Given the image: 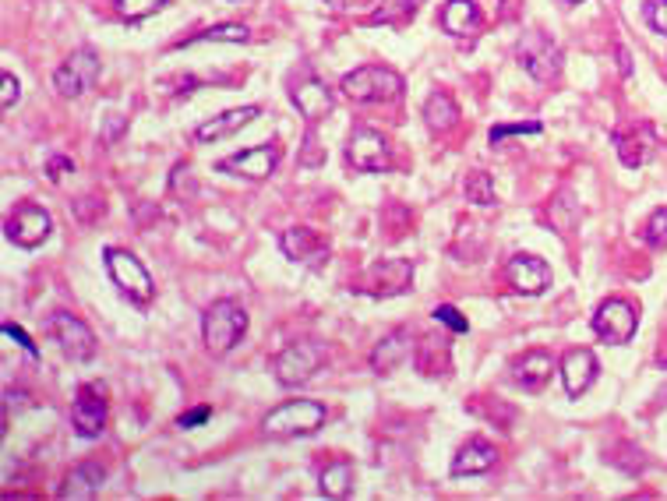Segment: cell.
Instances as JSON below:
<instances>
[{"mask_svg":"<svg viewBox=\"0 0 667 501\" xmlns=\"http://www.w3.org/2000/svg\"><path fill=\"white\" fill-rule=\"evenodd\" d=\"M244 332H248V311L237 300H216L202 315V339L212 357H226L237 350Z\"/></svg>","mask_w":667,"mask_h":501,"instance_id":"6da1fadb","label":"cell"},{"mask_svg":"<svg viewBox=\"0 0 667 501\" xmlns=\"http://www.w3.org/2000/svg\"><path fill=\"white\" fill-rule=\"evenodd\" d=\"M329 410L315 399H290V403L276 406V410L265 413L262 431L265 438H276V442H286V438H308L318 427L325 424Z\"/></svg>","mask_w":667,"mask_h":501,"instance_id":"7a4b0ae2","label":"cell"},{"mask_svg":"<svg viewBox=\"0 0 667 501\" xmlns=\"http://www.w3.org/2000/svg\"><path fill=\"white\" fill-rule=\"evenodd\" d=\"M339 89L353 103H396L403 96V75L382 68V64H364V68H353L350 75H343Z\"/></svg>","mask_w":667,"mask_h":501,"instance_id":"3957f363","label":"cell"},{"mask_svg":"<svg viewBox=\"0 0 667 501\" xmlns=\"http://www.w3.org/2000/svg\"><path fill=\"white\" fill-rule=\"evenodd\" d=\"M325 360H329V353H325L322 343L300 339V343H290L276 353L272 374H276V382L283 385V389H300V385H308L311 378L322 371Z\"/></svg>","mask_w":667,"mask_h":501,"instance_id":"277c9868","label":"cell"},{"mask_svg":"<svg viewBox=\"0 0 667 501\" xmlns=\"http://www.w3.org/2000/svg\"><path fill=\"white\" fill-rule=\"evenodd\" d=\"M103 262H106V272H110L113 286H117L124 297L135 300L138 307L152 304V297H156V283H152L142 258H135L131 251H124V247H106Z\"/></svg>","mask_w":667,"mask_h":501,"instance_id":"5b68a950","label":"cell"},{"mask_svg":"<svg viewBox=\"0 0 667 501\" xmlns=\"http://www.w3.org/2000/svg\"><path fill=\"white\" fill-rule=\"evenodd\" d=\"M516 57L526 75L537 78V82H555L562 75V50L544 32H523V39L516 46Z\"/></svg>","mask_w":667,"mask_h":501,"instance_id":"8992f818","label":"cell"},{"mask_svg":"<svg viewBox=\"0 0 667 501\" xmlns=\"http://www.w3.org/2000/svg\"><path fill=\"white\" fill-rule=\"evenodd\" d=\"M96 78H99V53L82 46V50H75L57 71H53V89H57V96H64V99H78L96 85Z\"/></svg>","mask_w":667,"mask_h":501,"instance_id":"52a82bcc","label":"cell"},{"mask_svg":"<svg viewBox=\"0 0 667 501\" xmlns=\"http://www.w3.org/2000/svg\"><path fill=\"white\" fill-rule=\"evenodd\" d=\"M639 329V311L622 297H611L597 307V315H593V332H597L604 343L611 346H622L636 336Z\"/></svg>","mask_w":667,"mask_h":501,"instance_id":"ba28073f","label":"cell"},{"mask_svg":"<svg viewBox=\"0 0 667 501\" xmlns=\"http://www.w3.org/2000/svg\"><path fill=\"white\" fill-rule=\"evenodd\" d=\"M346 163L357 173H378L392 163V149L382 131L375 128H353L346 138Z\"/></svg>","mask_w":667,"mask_h":501,"instance_id":"9c48e42d","label":"cell"},{"mask_svg":"<svg viewBox=\"0 0 667 501\" xmlns=\"http://www.w3.org/2000/svg\"><path fill=\"white\" fill-rule=\"evenodd\" d=\"M50 230H53L50 212H46L43 205H32V202L18 205V209L11 212L8 226H4V233H8L11 244L25 247V251H32V247L43 244V240L50 237Z\"/></svg>","mask_w":667,"mask_h":501,"instance_id":"30bf717a","label":"cell"},{"mask_svg":"<svg viewBox=\"0 0 667 501\" xmlns=\"http://www.w3.org/2000/svg\"><path fill=\"white\" fill-rule=\"evenodd\" d=\"M279 156H283V152H279L276 142L255 145V149H244V152H237V156L219 159L216 170L219 173H233V177H244V180H265V177H272V173H276Z\"/></svg>","mask_w":667,"mask_h":501,"instance_id":"8fae6325","label":"cell"},{"mask_svg":"<svg viewBox=\"0 0 667 501\" xmlns=\"http://www.w3.org/2000/svg\"><path fill=\"white\" fill-rule=\"evenodd\" d=\"M50 336L60 343V350L68 353L71 360H92L96 357V336L82 318L68 315V311H57L50 318Z\"/></svg>","mask_w":667,"mask_h":501,"instance_id":"7c38bea8","label":"cell"},{"mask_svg":"<svg viewBox=\"0 0 667 501\" xmlns=\"http://www.w3.org/2000/svg\"><path fill=\"white\" fill-rule=\"evenodd\" d=\"M290 99H293V106H297L300 117L308 120V124H318V120H325L332 113V106H336V99H332V89L325 82H318L315 75H304L300 82H293Z\"/></svg>","mask_w":667,"mask_h":501,"instance_id":"4fadbf2b","label":"cell"},{"mask_svg":"<svg viewBox=\"0 0 667 501\" xmlns=\"http://www.w3.org/2000/svg\"><path fill=\"white\" fill-rule=\"evenodd\" d=\"M505 279H509L512 290L523 293V297H537V293H544L551 286V269L544 258L516 255L505 265Z\"/></svg>","mask_w":667,"mask_h":501,"instance_id":"5bb4252c","label":"cell"},{"mask_svg":"<svg viewBox=\"0 0 667 501\" xmlns=\"http://www.w3.org/2000/svg\"><path fill=\"white\" fill-rule=\"evenodd\" d=\"M364 283H368L371 297H399V293L410 290L413 265L406 262V258H385V262L371 265Z\"/></svg>","mask_w":667,"mask_h":501,"instance_id":"9a60e30c","label":"cell"},{"mask_svg":"<svg viewBox=\"0 0 667 501\" xmlns=\"http://www.w3.org/2000/svg\"><path fill=\"white\" fill-rule=\"evenodd\" d=\"M71 427H75L78 438H99L106 431V399L89 385L71 403Z\"/></svg>","mask_w":667,"mask_h":501,"instance_id":"2e32d148","label":"cell"},{"mask_svg":"<svg viewBox=\"0 0 667 501\" xmlns=\"http://www.w3.org/2000/svg\"><path fill=\"white\" fill-rule=\"evenodd\" d=\"M258 113H262V106H240V110H226V113H219V117L198 124L195 138H198V142H205V145H216V142H223V138L237 135L240 128H248Z\"/></svg>","mask_w":667,"mask_h":501,"instance_id":"e0dca14e","label":"cell"},{"mask_svg":"<svg viewBox=\"0 0 667 501\" xmlns=\"http://www.w3.org/2000/svg\"><path fill=\"white\" fill-rule=\"evenodd\" d=\"M597 357L593 350H569L562 357V385L572 399H579L593 382H597Z\"/></svg>","mask_w":667,"mask_h":501,"instance_id":"ac0fdd59","label":"cell"},{"mask_svg":"<svg viewBox=\"0 0 667 501\" xmlns=\"http://www.w3.org/2000/svg\"><path fill=\"white\" fill-rule=\"evenodd\" d=\"M551 371H555V357L548 350H530L523 357L512 360V382L523 385L526 392H540L548 385Z\"/></svg>","mask_w":667,"mask_h":501,"instance_id":"d6986e66","label":"cell"},{"mask_svg":"<svg viewBox=\"0 0 667 501\" xmlns=\"http://www.w3.org/2000/svg\"><path fill=\"white\" fill-rule=\"evenodd\" d=\"M495 463H498L495 445L484 442V438H470L456 452V459H452V477H480V473L495 470Z\"/></svg>","mask_w":667,"mask_h":501,"instance_id":"ffe728a7","label":"cell"},{"mask_svg":"<svg viewBox=\"0 0 667 501\" xmlns=\"http://www.w3.org/2000/svg\"><path fill=\"white\" fill-rule=\"evenodd\" d=\"M103 480H106L103 466H99V463H82V466H75L68 477H64L57 498L60 501H89V498H96V494H99Z\"/></svg>","mask_w":667,"mask_h":501,"instance_id":"44dd1931","label":"cell"},{"mask_svg":"<svg viewBox=\"0 0 667 501\" xmlns=\"http://www.w3.org/2000/svg\"><path fill=\"white\" fill-rule=\"evenodd\" d=\"M615 145H618L622 163L629 166V170H636V166H643L646 159L653 156V149H657V135H653L650 124H639V128H632V131H618Z\"/></svg>","mask_w":667,"mask_h":501,"instance_id":"7402d4cb","label":"cell"},{"mask_svg":"<svg viewBox=\"0 0 667 501\" xmlns=\"http://www.w3.org/2000/svg\"><path fill=\"white\" fill-rule=\"evenodd\" d=\"M279 247H283V255L293 258V262H308L315 265L318 258H325V244L311 226H290V230L279 237Z\"/></svg>","mask_w":667,"mask_h":501,"instance_id":"603a6c76","label":"cell"},{"mask_svg":"<svg viewBox=\"0 0 667 501\" xmlns=\"http://www.w3.org/2000/svg\"><path fill=\"white\" fill-rule=\"evenodd\" d=\"M406 357H410V332L396 329V332H389V336H385L375 350H371V371L389 374V371H396Z\"/></svg>","mask_w":667,"mask_h":501,"instance_id":"cb8c5ba5","label":"cell"},{"mask_svg":"<svg viewBox=\"0 0 667 501\" xmlns=\"http://www.w3.org/2000/svg\"><path fill=\"white\" fill-rule=\"evenodd\" d=\"M442 29L449 36H473L480 29V8L473 0H449L442 8Z\"/></svg>","mask_w":667,"mask_h":501,"instance_id":"d4e9b609","label":"cell"},{"mask_svg":"<svg viewBox=\"0 0 667 501\" xmlns=\"http://www.w3.org/2000/svg\"><path fill=\"white\" fill-rule=\"evenodd\" d=\"M424 124H428L435 135H445L459 124V106L449 92H431L428 103H424Z\"/></svg>","mask_w":667,"mask_h":501,"instance_id":"484cf974","label":"cell"},{"mask_svg":"<svg viewBox=\"0 0 667 501\" xmlns=\"http://www.w3.org/2000/svg\"><path fill=\"white\" fill-rule=\"evenodd\" d=\"M318 491H322L325 498H332V501L350 498V491H353V466L346 463V459H336V463H329L322 473H318Z\"/></svg>","mask_w":667,"mask_h":501,"instance_id":"4316f807","label":"cell"},{"mask_svg":"<svg viewBox=\"0 0 667 501\" xmlns=\"http://www.w3.org/2000/svg\"><path fill=\"white\" fill-rule=\"evenodd\" d=\"M371 4V22L375 25H399L406 18L417 15V8L424 0H368Z\"/></svg>","mask_w":667,"mask_h":501,"instance_id":"83f0119b","label":"cell"},{"mask_svg":"<svg viewBox=\"0 0 667 501\" xmlns=\"http://www.w3.org/2000/svg\"><path fill=\"white\" fill-rule=\"evenodd\" d=\"M551 226H555L562 237H569L579 226V202L572 198V191H558V198L551 202Z\"/></svg>","mask_w":667,"mask_h":501,"instance_id":"f1b7e54d","label":"cell"},{"mask_svg":"<svg viewBox=\"0 0 667 501\" xmlns=\"http://www.w3.org/2000/svg\"><path fill=\"white\" fill-rule=\"evenodd\" d=\"M248 39H251L248 25L226 22V25H212V29L198 32V36L184 39V46H195V43H248Z\"/></svg>","mask_w":667,"mask_h":501,"instance_id":"f546056e","label":"cell"},{"mask_svg":"<svg viewBox=\"0 0 667 501\" xmlns=\"http://www.w3.org/2000/svg\"><path fill=\"white\" fill-rule=\"evenodd\" d=\"M463 195H466V202H473V205H495V180H491L484 170H473L463 184Z\"/></svg>","mask_w":667,"mask_h":501,"instance_id":"4dcf8cb0","label":"cell"},{"mask_svg":"<svg viewBox=\"0 0 667 501\" xmlns=\"http://www.w3.org/2000/svg\"><path fill=\"white\" fill-rule=\"evenodd\" d=\"M166 4H170V0H113V8H117V15L124 18V22H142V18L163 11Z\"/></svg>","mask_w":667,"mask_h":501,"instance_id":"1f68e13d","label":"cell"},{"mask_svg":"<svg viewBox=\"0 0 667 501\" xmlns=\"http://www.w3.org/2000/svg\"><path fill=\"white\" fill-rule=\"evenodd\" d=\"M540 124L537 120H530V124H498V128H491V145H502L505 138H516V135H540Z\"/></svg>","mask_w":667,"mask_h":501,"instance_id":"d6a6232c","label":"cell"},{"mask_svg":"<svg viewBox=\"0 0 667 501\" xmlns=\"http://www.w3.org/2000/svg\"><path fill=\"white\" fill-rule=\"evenodd\" d=\"M646 244L650 247H664L667 244V209H653L650 223H646Z\"/></svg>","mask_w":667,"mask_h":501,"instance_id":"836d02e7","label":"cell"},{"mask_svg":"<svg viewBox=\"0 0 667 501\" xmlns=\"http://www.w3.org/2000/svg\"><path fill=\"white\" fill-rule=\"evenodd\" d=\"M322 163H325V149L318 145L315 128H308V135H304V152H300V166H322Z\"/></svg>","mask_w":667,"mask_h":501,"instance_id":"e575fe53","label":"cell"},{"mask_svg":"<svg viewBox=\"0 0 667 501\" xmlns=\"http://www.w3.org/2000/svg\"><path fill=\"white\" fill-rule=\"evenodd\" d=\"M646 22L653 25V32L667 36V0H646Z\"/></svg>","mask_w":667,"mask_h":501,"instance_id":"d590c367","label":"cell"},{"mask_svg":"<svg viewBox=\"0 0 667 501\" xmlns=\"http://www.w3.org/2000/svg\"><path fill=\"white\" fill-rule=\"evenodd\" d=\"M435 322L449 325L452 332H466V329H470V325H466V318L459 315V311H456L452 304H438V307H435Z\"/></svg>","mask_w":667,"mask_h":501,"instance_id":"8d00e7d4","label":"cell"},{"mask_svg":"<svg viewBox=\"0 0 667 501\" xmlns=\"http://www.w3.org/2000/svg\"><path fill=\"white\" fill-rule=\"evenodd\" d=\"M0 332H4V339H15V343H18V346H22V350H25V353H29V357H32V360H36V357H39V346H36V343H32V339H29V336H25V329H18V325H11V322H4V325H0Z\"/></svg>","mask_w":667,"mask_h":501,"instance_id":"74e56055","label":"cell"},{"mask_svg":"<svg viewBox=\"0 0 667 501\" xmlns=\"http://www.w3.org/2000/svg\"><path fill=\"white\" fill-rule=\"evenodd\" d=\"M18 99H22V85H18V78L11 71H4V99L0 103H4V110H11Z\"/></svg>","mask_w":667,"mask_h":501,"instance_id":"f35d334b","label":"cell"},{"mask_svg":"<svg viewBox=\"0 0 667 501\" xmlns=\"http://www.w3.org/2000/svg\"><path fill=\"white\" fill-rule=\"evenodd\" d=\"M75 170V163H71L68 156H50V163H46V177L53 180V184H57L60 177H64V173H71Z\"/></svg>","mask_w":667,"mask_h":501,"instance_id":"ab89813d","label":"cell"},{"mask_svg":"<svg viewBox=\"0 0 667 501\" xmlns=\"http://www.w3.org/2000/svg\"><path fill=\"white\" fill-rule=\"evenodd\" d=\"M212 417V410L209 406H198V410H191V413H180L177 417V427H184V431H191V427H198V424H205V420Z\"/></svg>","mask_w":667,"mask_h":501,"instance_id":"60d3db41","label":"cell"},{"mask_svg":"<svg viewBox=\"0 0 667 501\" xmlns=\"http://www.w3.org/2000/svg\"><path fill=\"white\" fill-rule=\"evenodd\" d=\"M618 60H622V71H625V75H629V53L618 50Z\"/></svg>","mask_w":667,"mask_h":501,"instance_id":"b9f144b4","label":"cell"},{"mask_svg":"<svg viewBox=\"0 0 667 501\" xmlns=\"http://www.w3.org/2000/svg\"><path fill=\"white\" fill-rule=\"evenodd\" d=\"M325 4H332V8H339V4H343V0H325Z\"/></svg>","mask_w":667,"mask_h":501,"instance_id":"7bdbcfd3","label":"cell"},{"mask_svg":"<svg viewBox=\"0 0 667 501\" xmlns=\"http://www.w3.org/2000/svg\"><path fill=\"white\" fill-rule=\"evenodd\" d=\"M565 4H583V0H565Z\"/></svg>","mask_w":667,"mask_h":501,"instance_id":"ee69618b","label":"cell"}]
</instances>
